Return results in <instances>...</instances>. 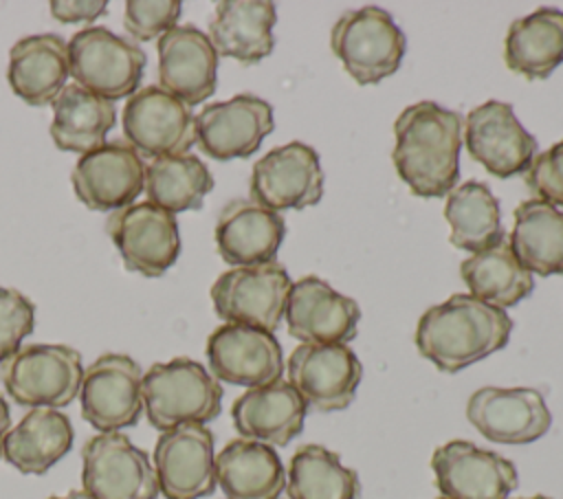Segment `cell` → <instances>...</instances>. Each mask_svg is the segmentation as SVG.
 <instances>
[{
	"mask_svg": "<svg viewBox=\"0 0 563 499\" xmlns=\"http://www.w3.org/2000/svg\"><path fill=\"white\" fill-rule=\"evenodd\" d=\"M466 420L495 444H530L552 426L543 393L532 387H482L466 402Z\"/></svg>",
	"mask_w": 563,
	"mask_h": 499,
	"instance_id": "17",
	"label": "cell"
},
{
	"mask_svg": "<svg viewBox=\"0 0 563 499\" xmlns=\"http://www.w3.org/2000/svg\"><path fill=\"white\" fill-rule=\"evenodd\" d=\"M35 328V306L20 290L0 286V365L11 358Z\"/></svg>",
	"mask_w": 563,
	"mask_h": 499,
	"instance_id": "37",
	"label": "cell"
},
{
	"mask_svg": "<svg viewBox=\"0 0 563 499\" xmlns=\"http://www.w3.org/2000/svg\"><path fill=\"white\" fill-rule=\"evenodd\" d=\"M440 499H444V497H440Z\"/></svg>",
	"mask_w": 563,
	"mask_h": 499,
	"instance_id": "43",
	"label": "cell"
},
{
	"mask_svg": "<svg viewBox=\"0 0 563 499\" xmlns=\"http://www.w3.org/2000/svg\"><path fill=\"white\" fill-rule=\"evenodd\" d=\"M251 200L271 209H306L323 198V169L314 147L292 141L266 152L251 171Z\"/></svg>",
	"mask_w": 563,
	"mask_h": 499,
	"instance_id": "14",
	"label": "cell"
},
{
	"mask_svg": "<svg viewBox=\"0 0 563 499\" xmlns=\"http://www.w3.org/2000/svg\"><path fill=\"white\" fill-rule=\"evenodd\" d=\"M222 385L198 361L178 356L143 374V411L154 429L207 424L220 415Z\"/></svg>",
	"mask_w": 563,
	"mask_h": 499,
	"instance_id": "3",
	"label": "cell"
},
{
	"mask_svg": "<svg viewBox=\"0 0 563 499\" xmlns=\"http://www.w3.org/2000/svg\"><path fill=\"white\" fill-rule=\"evenodd\" d=\"M70 75L84 90L117 101L130 99L143 79L145 53L106 26H86L68 42Z\"/></svg>",
	"mask_w": 563,
	"mask_h": 499,
	"instance_id": "6",
	"label": "cell"
},
{
	"mask_svg": "<svg viewBox=\"0 0 563 499\" xmlns=\"http://www.w3.org/2000/svg\"><path fill=\"white\" fill-rule=\"evenodd\" d=\"M81 354L62 343H33L20 347L0 365L7 393L29 409H62L81 389Z\"/></svg>",
	"mask_w": 563,
	"mask_h": 499,
	"instance_id": "5",
	"label": "cell"
},
{
	"mask_svg": "<svg viewBox=\"0 0 563 499\" xmlns=\"http://www.w3.org/2000/svg\"><path fill=\"white\" fill-rule=\"evenodd\" d=\"M211 189L213 176L209 167L194 154L154 158L145 167L147 202L174 215L187 209H200Z\"/></svg>",
	"mask_w": 563,
	"mask_h": 499,
	"instance_id": "35",
	"label": "cell"
},
{
	"mask_svg": "<svg viewBox=\"0 0 563 499\" xmlns=\"http://www.w3.org/2000/svg\"><path fill=\"white\" fill-rule=\"evenodd\" d=\"M510 332L512 319L506 310L457 292L424 310L416 328V347L440 372L457 374L506 347Z\"/></svg>",
	"mask_w": 563,
	"mask_h": 499,
	"instance_id": "2",
	"label": "cell"
},
{
	"mask_svg": "<svg viewBox=\"0 0 563 499\" xmlns=\"http://www.w3.org/2000/svg\"><path fill=\"white\" fill-rule=\"evenodd\" d=\"M308 404L288 380L246 389L231 407L235 431L244 440L286 446L303 431Z\"/></svg>",
	"mask_w": 563,
	"mask_h": 499,
	"instance_id": "24",
	"label": "cell"
},
{
	"mask_svg": "<svg viewBox=\"0 0 563 499\" xmlns=\"http://www.w3.org/2000/svg\"><path fill=\"white\" fill-rule=\"evenodd\" d=\"M273 106L255 95H235L227 101L209 103L196 114V143L216 158H246L260 149L273 132Z\"/></svg>",
	"mask_w": 563,
	"mask_h": 499,
	"instance_id": "18",
	"label": "cell"
},
{
	"mask_svg": "<svg viewBox=\"0 0 563 499\" xmlns=\"http://www.w3.org/2000/svg\"><path fill=\"white\" fill-rule=\"evenodd\" d=\"M81 415L101 433L134 426L143 413V372L128 354H103L84 369Z\"/></svg>",
	"mask_w": 563,
	"mask_h": 499,
	"instance_id": "11",
	"label": "cell"
},
{
	"mask_svg": "<svg viewBox=\"0 0 563 499\" xmlns=\"http://www.w3.org/2000/svg\"><path fill=\"white\" fill-rule=\"evenodd\" d=\"M123 136L141 158L187 154L196 143V117L178 97L145 86L123 106Z\"/></svg>",
	"mask_w": 563,
	"mask_h": 499,
	"instance_id": "9",
	"label": "cell"
},
{
	"mask_svg": "<svg viewBox=\"0 0 563 499\" xmlns=\"http://www.w3.org/2000/svg\"><path fill=\"white\" fill-rule=\"evenodd\" d=\"M290 288V275L279 262L240 266L213 281L211 301L222 321L275 334L284 319Z\"/></svg>",
	"mask_w": 563,
	"mask_h": 499,
	"instance_id": "7",
	"label": "cell"
},
{
	"mask_svg": "<svg viewBox=\"0 0 563 499\" xmlns=\"http://www.w3.org/2000/svg\"><path fill=\"white\" fill-rule=\"evenodd\" d=\"M506 66L530 81H541L563 64V11L537 9L510 24L504 46Z\"/></svg>",
	"mask_w": 563,
	"mask_h": 499,
	"instance_id": "30",
	"label": "cell"
},
{
	"mask_svg": "<svg viewBox=\"0 0 563 499\" xmlns=\"http://www.w3.org/2000/svg\"><path fill=\"white\" fill-rule=\"evenodd\" d=\"M70 75L68 42L53 33L18 40L9 53V86L29 106H48Z\"/></svg>",
	"mask_w": 563,
	"mask_h": 499,
	"instance_id": "25",
	"label": "cell"
},
{
	"mask_svg": "<svg viewBox=\"0 0 563 499\" xmlns=\"http://www.w3.org/2000/svg\"><path fill=\"white\" fill-rule=\"evenodd\" d=\"M462 141L471 158L497 178L526 174L537 154V138L519 123L515 108L497 99L466 114Z\"/></svg>",
	"mask_w": 563,
	"mask_h": 499,
	"instance_id": "15",
	"label": "cell"
},
{
	"mask_svg": "<svg viewBox=\"0 0 563 499\" xmlns=\"http://www.w3.org/2000/svg\"><path fill=\"white\" fill-rule=\"evenodd\" d=\"M464 119L435 101L407 106L394 121L391 163L420 198L449 196L460 178Z\"/></svg>",
	"mask_w": 563,
	"mask_h": 499,
	"instance_id": "1",
	"label": "cell"
},
{
	"mask_svg": "<svg viewBox=\"0 0 563 499\" xmlns=\"http://www.w3.org/2000/svg\"><path fill=\"white\" fill-rule=\"evenodd\" d=\"M526 187L537 200L563 207V138L534 154L526 169Z\"/></svg>",
	"mask_w": 563,
	"mask_h": 499,
	"instance_id": "38",
	"label": "cell"
},
{
	"mask_svg": "<svg viewBox=\"0 0 563 499\" xmlns=\"http://www.w3.org/2000/svg\"><path fill=\"white\" fill-rule=\"evenodd\" d=\"M512 215L508 244L519 264L530 275H563V211L532 198L521 202Z\"/></svg>",
	"mask_w": 563,
	"mask_h": 499,
	"instance_id": "31",
	"label": "cell"
},
{
	"mask_svg": "<svg viewBox=\"0 0 563 499\" xmlns=\"http://www.w3.org/2000/svg\"><path fill=\"white\" fill-rule=\"evenodd\" d=\"M460 277L475 299L499 310L517 306L534 290V277L519 264L508 240L466 257Z\"/></svg>",
	"mask_w": 563,
	"mask_h": 499,
	"instance_id": "32",
	"label": "cell"
},
{
	"mask_svg": "<svg viewBox=\"0 0 563 499\" xmlns=\"http://www.w3.org/2000/svg\"><path fill=\"white\" fill-rule=\"evenodd\" d=\"M216 481L227 499H279L286 468L273 446L238 437L216 455Z\"/></svg>",
	"mask_w": 563,
	"mask_h": 499,
	"instance_id": "27",
	"label": "cell"
},
{
	"mask_svg": "<svg viewBox=\"0 0 563 499\" xmlns=\"http://www.w3.org/2000/svg\"><path fill=\"white\" fill-rule=\"evenodd\" d=\"M11 429V413H9V404L0 393V457H2V446H4V437Z\"/></svg>",
	"mask_w": 563,
	"mask_h": 499,
	"instance_id": "40",
	"label": "cell"
},
{
	"mask_svg": "<svg viewBox=\"0 0 563 499\" xmlns=\"http://www.w3.org/2000/svg\"><path fill=\"white\" fill-rule=\"evenodd\" d=\"M51 15L59 22H90L99 18L106 9V0H53L51 4Z\"/></svg>",
	"mask_w": 563,
	"mask_h": 499,
	"instance_id": "39",
	"label": "cell"
},
{
	"mask_svg": "<svg viewBox=\"0 0 563 499\" xmlns=\"http://www.w3.org/2000/svg\"><path fill=\"white\" fill-rule=\"evenodd\" d=\"M158 88L189 108L216 92L218 53L207 33L194 24H176L158 37Z\"/></svg>",
	"mask_w": 563,
	"mask_h": 499,
	"instance_id": "22",
	"label": "cell"
},
{
	"mask_svg": "<svg viewBox=\"0 0 563 499\" xmlns=\"http://www.w3.org/2000/svg\"><path fill=\"white\" fill-rule=\"evenodd\" d=\"M286 492L288 499H356L361 479L334 451L321 444H303L290 457Z\"/></svg>",
	"mask_w": 563,
	"mask_h": 499,
	"instance_id": "34",
	"label": "cell"
},
{
	"mask_svg": "<svg viewBox=\"0 0 563 499\" xmlns=\"http://www.w3.org/2000/svg\"><path fill=\"white\" fill-rule=\"evenodd\" d=\"M435 486L444 499H508L519 475L510 459L468 440H451L431 455Z\"/></svg>",
	"mask_w": 563,
	"mask_h": 499,
	"instance_id": "13",
	"label": "cell"
},
{
	"mask_svg": "<svg viewBox=\"0 0 563 499\" xmlns=\"http://www.w3.org/2000/svg\"><path fill=\"white\" fill-rule=\"evenodd\" d=\"M521 499H550V497H545V495H534V497H521Z\"/></svg>",
	"mask_w": 563,
	"mask_h": 499,
	"instance_id": "42",
	"label": "cell"
},
{
	"mask_svg": "<svg viewBox=\"0 0 563 499\" xmlns=\"http://www.w3.org/2000/svg\"><path fill=\"white\" fill-rule=\"evenodd\" d=\"M180 9L178 0H128L123 26L134 40L150 42L176 26Z\"/></svg>",
	"mask_w": 563,
	"mask_h": 499,
	"instance_id": "36",
	"label": "cell"
},
{
	"mask_svg": "<svg viewBox=\"0 0 563 499\" xmlns=\"http://www.w3.org/2000/svg\"><path fill=\"white\" fill-rule=\"evenodd\" d=\"M332 53L347 75L361 84H378L400 68L407 40L389 11L361 7L345 11L330 33Z\"/></svg>",
	"mask_w": 563,
	"mask_h": 499,
	"instance_id": "4",
	"label": "cell"
},
{
	"mask_svg": "<svg viewBox=\"0 0 563 499\" xmlns=\"http://www.w3.org/2000/svg\"><path fill=\"white\" fill-rule=\"evenodd\" d=\"M70 182L88 209L117 211L145 191V163L125 141H110L79 156Z\"/></svg>",
	"mask_w": 563,
	"mask_h": 499,
	"instance_id": "20",
	"label": "cell"
},
{
	"mask_svg": "<svg viewBox=\"0 0 563 499\" xmlns=\"http://www.w3.org/2000/svg\"><path fill=\"white\" fill-rule=\"evenodd\" d=\"M284 235L282 213L242 198L227 202L216 222L218 253L235 268L275 262Z\"/></svg>",
	"mask_w": 563,
	"mask_h": 499,
	"instance_id": "23",
	"label": "cell"
},
{
	"mask_svg": "<svg viewBox=\"0 0 563 499\" xmlns=\"http://www.w3.org/2000/svg\"><path fill=\"white\" fill-rule=\"evenodd\" d=\"M48 499H92V497L86 490H70L64 497H48Z\"/></svg>",
	"mask_w": 563,
	"mask_h": 499,
	"instance_id": "41",
	"label": "cell"
},
{
	"mask_svg": "<svg viewBox=\"0 0 563 499\" xmlns=\"http://www.w3.org/2000/svg\"><path fill=\"white\" fill-rule=\"evenodd\" d=\"M211 376L242 387H264L282 378L284 354L273 332L224 323L207 339Z\"/></svg>",
	"mask_w": 563,
	"mask_h": 499,
	"instance_id": "19",
	"label": "cell"
},
{
	"mask_svg": "<svg viewBox=\"0 0 563 499\" xmlns=\"http://www.w3.org/2000/svg\"><path fill=\"white\" fill-rule=\"evenodd\" d=\"M73 424L57 409H31L9 429L2 457L24 475H44L73 446Z\"/></svg>",
	"mask_w": 563,
	"mask_h": 499,
	"instance_id": "28",
	"label": "cell"
},
{
	"mask_svg": "<svg viewBox=\"0 0 563 499\" xmlns=\"http://www.w3.org/2000/svg\"><path fill=\"white\" fill-rule=\"evenodd\" d=\"M154 470L165 499H202L213 495V433L205 424L163 431L154 444Z\"/></svg>",
	"mask_w": 563,
	"mask_h": 499,
	"instance_id": "16",
	"label": "cell"
},
{
	"mask_svg": "<svg viewBox=\"0 0 563 499\" xmlns=\"http://www.w3.org/2000/svg\"><path fill=\"white\" fill-rule=\"evenodd\" d=\"M53 106L51 138L62 152L88 154L106 143V134L117 123V106L77 84H68Z\"/></svg>",
	"mask_w": 563,
	"mask_h": 499,
	"instance_id": "29",
	"label": "cell"
},
{
	"mask_svg": "<svg viewBox=\"0 0 563 499\" xmlns=\"http://www.w3.org/2000/svg\"><path fill=\"white\" fill-rule=\"evenodd\" d=\"M284 319L288 334L301 343H350L358 330L361 308L321 277L308 275L292 284Z\"/></svg>",
	"mask_w": 563,
	"mask_h": 499,
	"instance_id": "21",
	"label": "cell"
},
{
	"mask_svg": "<svg viewBox=\"0 0 563 499\" xmlns=\"http://www.w3.org/2000/svg\"><path fill=\"white\" fill-rule=\"evenodd\" d=\"M81 464V484L92 499H156L161 492L147 453L121 431L90 437Z\"/></svg>",
	"mask_w": 563,
	"mask_h": 499,
	"instance_id": "8",
	"label": "cell"
},
{
	"mask_svg": "<svg viewBox=\"0 0 563 499\" xmlns=\"http://www.w3.org/2000/svg\"><path fill=\"white\" fill-rule=\"evenodd\" d=\"M444 218L455 248L479 253L506 240L499 200L479 180H466L446 196Z\"/></svg>",
	"mask_w": 563,
	"mask_h": 499,
	"instance_id": "33",
	"label": "cell"
},
{
	"mask_svg": "<svg viewBox=\"0 0 563 499\" xmlns=\"http://www.w3.org/2000/svg\"><path fill=\"white\" fill-rule=\"evenodd\" d=\"M277 11L266 0H222L209 22V40L218 57H233L240 64H257L275 48L273 26Z\"/></svg>",
	"mask_w": 563,
	"mask_h": 499,
	"instance_id": "26",
	"label": "cell"
},
{
	"mask_svg": "<svg viewBox=\"0 0 563 499\" xmlns=\"http://www.w3.org/2000/svg\"><path fill=\"white\" fill-rule=\"evenodd\" d=\"M106 233L119 248L123 266L143 277H161L180 253L176 215L147 200L112 211Z\"/></svg>",
	"mask_w": 563,
	"mask_h": 499,
	"instance_id": "10",
	"label": "cell"
},
{
	"mask_svg": "<svg viewBox=\"0 0 563 499\" xmlns=\"http://www.w3.org/2000/svg\"><path fill=\"white\" fill-rule=\"evenodd\" d=\"M288 382L314 411H341L352 404L363 378L358 356L345 343H301L288 363Z\"/></svg>",
	"mask_w": 563,
	"mask_h": 499,
	"instance_id": "12",
	"label": "cell"
}]
</instances>
